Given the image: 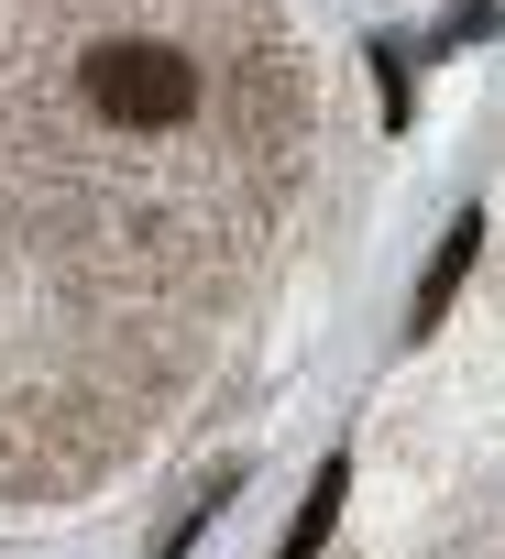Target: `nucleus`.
I'll return each instance as SVG.
<instances>
[{"label":"nucleus","mask_w":505,"mask_h":559,"mask_svg":"<svg viewBox=\"0 0 505 559\" xmlns=\"http://www.w3.org/2000/svg\"><path fill=\"white\" fill-rule=\"evenodd\" d=\"M78 88H89V110L121 121V132H165V121L198 110V67H187L176 45H154V34H99V45L78 56Z\"/></svg>","instance_id":"1"},{"label":"nucleus","mask_w":505,"mask_h":559,"mask_svg":"<svg viewBox=\"0 0 505 559\" xmlns=\"http://www.w3.org/2000/svg\"><path fill=\"white\" fill-rule=\"evenodd\" d=\"M472 252H483V219L461 209V219H450V241H439V263H428V286H418V330L450 308V286H461V263H472Z\"/></svg>","instance_id":"2"},{"label":"nucleus","mask_w":505,"mask_h":559,"mask_svg":"<svg viewBox=\"0 0 505 559\" xmlns=\"http://www.w3.org/2000/svg\"><path fill=\"white\" fill-rule=\"evenodd\" d=\"M330 526H341V461H319V483H308V504H297V526H286V559H319Z\"/></svg>","instance_id":"3"}]
</instances>
